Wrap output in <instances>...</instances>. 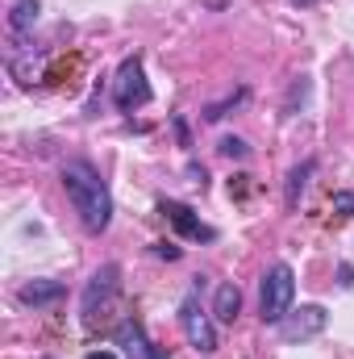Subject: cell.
I'll return each mask as SVG.
<instances>
[{
	"label": "cell",
	"mask_w": 354,
	"mask_h": 359,
	"mask_svg": "<svg viewBox=\"0 0 354 359\" xmlns=\"http://www.w3.org/2000/svg\"><path fill=\"white\" fill-rule=\"evenodd\" d=\"M63 188H67V196H71V205H76V213H80V222L88 230H104L108 226L113 196H108L104 180L96 176L88 163H67L63 168Z\"/></svg>",
	"instance_id": "cell-1"
},
{
	"label": "cell",
	"mask_w": 354,
	"mask_h": 359,
	"mask_svg": "<svg viewBox=\"0 0 354 359\" xmlns=\"http://www.w3.org/2000/svg\"><path fill=\"white\" fill-rule=\"evenodd\" d=\"M292 297H296V280H292V268L288 264H275V268L263 276V322H283L288 309H292Z\"/></svg>",
	"instance_id": "cell-2"
},
{
	"label": "cell",
	"mask_w": 354,
	"mask_h": 359,
	"mask_svg": "<svg viewBox=\"0 0 354 359\" xmlns=\"http://www.w3.org/2000/svg\"><path fill=\"white\" fill-rule=\"evenodd\" d=\"M113 100H117L121 109H142V104L150 100V84H146V72H142L138 59H125V63H121V72H117V80H113Z\"/></svg>",
	"instance_id": "cell-3"
},
{
	"label": "cell",
	"mask_w": 354,
	"mask_h": 359,
	"mask_svg": "<svg viewBox=\"0 0 354 359\" xmlns=\"http://www.w3.org/2000/svg\"><path fill=\"white\" fill-rule=\"evenodd\" d=\"M179 322H183V334H187V343H192L196 351H217V334H213V322L200 313L196 297H187V301H183V309H179Z\"/></svg>",
	"instance_id": "cell-4"
},
{
	"label": "cell",
	"mask_w": 354,
	"mask_h": 359,
	"mask_svg": "<svg viewBox=\"0 0 354 359\" xmlns=\"http://www.w3.org/2000/svg\"><path fill=\"white\" fill-rule=\"evenodd\" d=\"M325 326V309L321 305H304L292 322H283V339H309Z\"/></svg>",
	"instance_id": "cell-5"
},
{
	"label": "cell",
	"mask_w": 354,
	"mask_h": 359,
	"mask_svg": "<svg viewBox=\"0 0 354 359\" xmlns=\"http://www.w3.org/2000/svg\"><path fill=\"white\" fill-rule=\"evenodd\" d=\"M163 213L176 222V226L183 230V234H187V238H213V230H208V226H200V222L192 217V209H187V205H176V201H167V205H163Z\"/></svg>",
	"instance_id": "cell-6"
},
{
	"label": "cell",
	"mask_w": 354,
	"mask_h": 359,
	"mask_svg": "<svg viewBox=\"0 0 354 359\" xmlns=\"http://www.w3.org/2000/svg\"><path fill=\"white\" fill-rule=\"evenodd\" d=\"M117 276H121V271L113 268V264H108V268H100L96 276H92L88 297H84V313H92V309H96V297H108V292L117 288Z\"/></svg>",
	"instance_id": "cell-7"
},
{
	"label": "cell",
	"mask_w": 354,
	"mask_h": 359,
	"mask_svg": "<svg viewBox=\"0 0 354 359\" xmlns=\"http://www.w3.org/2000/svg\"><path fill=\"white\" fill-rule=\"evenodd\" d=\"M238 309H242V292H238L234 284H221V288H217V305H213L217 322H234Z\"/></svg>",
	"instance_id": "cell-8"
},
{
	"label": "cell",
	"mask_w": 354,
	"mask_h": 359,
	"mask_svg": "<svg viewBox=\"0 0 354 359\" xmlns=\"http://www.w3.org/2000/svg\"><path fill=\"white\" fill-rule=\"evenodd\" d=\"M121 343H125V351H129V359H150V351L155 347H146V339H142V330H138V322L129 326H121Z\"/></svg>",
	"instance_id": "cell-9"
},
{
	"label": "cell",
	"mask_w": 354,
	"mask_h": 359,
	"mask_svg": "<svg viewBox=\"0 0 354 359\" xmlns=\"http://www.w3.org/2000/svg\"><path fill=\"white\" fill-rule=\"evenodd\" d=\"M55 297H63V284H25L21 288V301H29V305H46Z\"/></svg>",
	"instance_id": "cell-10"
},
{
	"label": "cell",
	"mask_w": 354,
	"mask_h": 359,
	"mask_svg": "<svg viewBox=\"0 0 354 359\" xmlns=\"http://www.w3.org/2000/svg\"><path fill=\"white\" fill-rule=\"evenodd\" d=\"M34 21H38V0H21V4L13 8V25H17V29H29Z\"/></svg>",
	"instance_id": "cell-11"
},
{
	"label": "cell",
	"mask_w": 354,
	"mask_h": 359,
	"mask_svg": "<svg viewBox=\"0 0 354 359\" xmlns=\"http://www.w3.org/2000/svg\"><path fill=\"white\" fill-rule=\"evenodd\" d=\"M309 172H313V168H309V163H304V168H300V172H292V192H288V201H296V192H300V188H304V176H309Z\"/></svg>",
	"instance_id": "cell-12"
},
{
	"label": "cell",
	"mask_w": 354,
	"mask_h": 359,
	"mask_svg": "<svg viewBox=\"0 0 354 359\" xmlns=\"http://www.w3.org/2000/svg\"><path fill=\"white\" fill-rule=\"evenodd\" d=\"M221 151H225V155H246V142H238V138H225V142H221Z\"/></svg>",
	"instance_id": "cell-13"
},
{
	"label": "cell",
	"mask_w": 354,
	"mask_h": 359,
	"mask_svg": "<svg viewBox=\"0 0 354 359\" xmlns=\"http://www.w3.org/2000/svg\"><path fill=\"white\" fill-rule=\"evenodd\" d=\"M334 205H338L342 213H354V196H351V192H338V196H334Z\"/></svg>",
	"instance_id": "cell-14"
},
{
	"label": "cell",
	"mask_w": 354,
	"mask_h": 359,
	"mask_svg": "<svg viewBox=\"0 0 354 359\" xmlns=\"http://www.w3.org/2000/svg\"><path fill=\"white\" fill-rule=\"evenodd\" d=\"M88 359H117V355H108V351H92Z\"/></svg>",
	"instance_id": "cell-15"
},
{
	"label": "cell",
	"mask_w": 354,
	"mask_h": 359,
	"mask_svg": "<svg viewBox=\"0 0 354 359\" xmlns=\"http://www.w3.org/2000/svg\"><path fill=\"white\" fill-rule=\"evenodd\" d=\"M150 359H167V351H159V347H155V351H150Z\"/></svg>",
	"instance_id": "cell-16"
},
{
	"label": "cell",
	"mask_w": 354,
	"mask_h": 359,
	"mask_svg": "<svg viewBox=\"0 0 354 359\" xmlns=\"http://www.w3.org/2000/svg\"><path fill=\"white\" fill-rule=\"evenodd\" d=\"M296 4H313V0H296Z\"/></svg>",
	"instance_id": "cell-17"
}]
</instances>
